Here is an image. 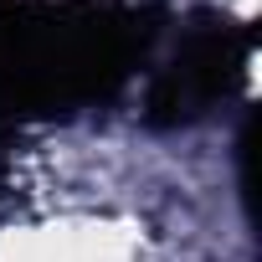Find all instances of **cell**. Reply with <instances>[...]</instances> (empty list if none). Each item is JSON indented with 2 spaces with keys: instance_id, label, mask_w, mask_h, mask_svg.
I'll list each match as a JSON object with an SVG mask.
<instances>
[{
  "instance_id": "6da1fadb",
  "label": "cell",
  "mask_w": 262,
  "mask_h": 262,
  "mask_svg": "<svg viewBox=\"0 0 262 262\" xmlns=\"http://www.w3.org/2000/svg\"><path fill=\"white\" fill-rule=\"evenodd\" d=\"M155 41L118 0H0V139L118 98Z\"/></svg>"
},
{
  "instance_id": "7a4b0ae2",
  "label": "cell",
  "mask_w": 262,
  "mask_h": 262,
  "mask_svg": "<svg viewBox=\"0 0 262 262\" xmlns=\"http://www.w3.org/2000/svg\"><path fill=\"white\" fill-rule=\"evenodd\" d=\"M252 26L231 21V16H195L190 31L180 36V47L170 52V62L155 72L149 98H144V118L155 128H185L201 123L221 98H231L247 77L252 62Z\"/></svg>"
}]
</instances>
